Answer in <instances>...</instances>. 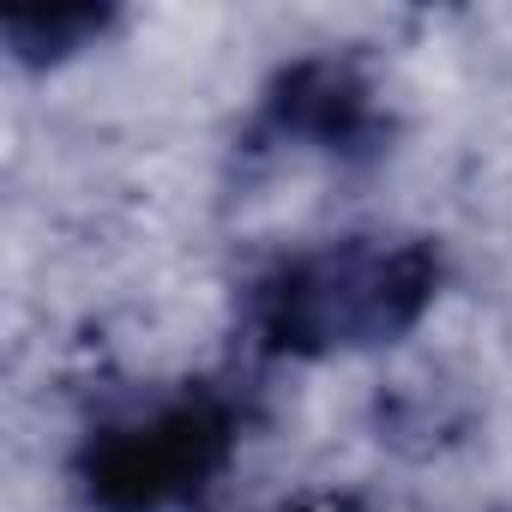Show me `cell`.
<instances>
[{"instance_id":"obj_4","label":"cell","mask_w":512,"mask_h":512,"mask_svg":"<svg viewBox=\"0 0 512 512\" xmlns=\"http://www.w3.org/2000/svg\"><path fill=\"white\" fill-rule=\"evenodd\" d=\"M121 25L115 7H31V13H7L0 19V37H7V55L25 73H55L67 61H79L85 49H97L109 31Z\"/></svg>"},{"instance_id":"obj_2","label":"cell","mask_w":512,"mask_h":512,"mask_svg":"<svg viewBox=\"0 0 512 512\" xmlns=\"http://www.w3.org/2000/svg\"><path fill=\"white\" fill-rule=\"evenodd\" d=\"M247 398L229 380H175L97 416L73 446L85 512H193L241 458Z\"/></svg>"},{"instance_id":"obj_5","label":"cell","mask_w":512,"mask_h":512,"mask_svg":"<svg viewBox=\"0 0 512 512\" xmlns=\"http://www.w3.org/2000/svg\"><path fill=\"white\" fill-rule=\"evenodd\" d=\"M260 512H374V506L362 494H350V488H308V494L278 500V506H260Z\"/></svg>"},{"instance_id":"obj_1","label":"cell","mask_w":512,"mask_h":512,"mask_svg":"<svg viewBox=\"0 0 512 512\" xmlns=\"http://www.w3.org/2000/svg\"><path fill=\"white\" fill-rule=\"evenodd\" d=\"M446 296V247L416 229L302 241L241 284L235 320L260 362H344L404 344Z\"/></svg>"},{"instance_id":"obj_3","label":"cell","mask_w":512,"mask_h":512,"mask_svg":"<svg viewBox=\"0 0 512 512\" xmlns=\"http://www.w3.org/2000/svg\"><path fill=\"white\" fill-rule=\"evenodd\" d=\"M398 115L380 91V79L344 55V49H314L284 61L241 127L247 157H314L332 169H368L392 151Z\"/></svg>"}]
</instances>
